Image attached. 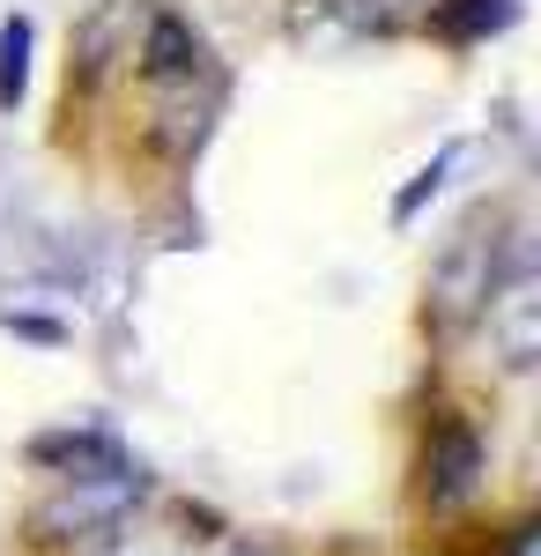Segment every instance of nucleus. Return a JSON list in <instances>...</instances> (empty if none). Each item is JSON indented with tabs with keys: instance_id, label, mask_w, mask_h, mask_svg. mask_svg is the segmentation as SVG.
Listing matches in <instances>:
<instances>
[{
	"instance_id": "423d86ee",
	"label": "nucleus",
	"mask_w": 541,
	"mask_h": 556,
	"mask_svg": "<svg viewBox=\"0 0 541 556\" xmlns=\"http://www.w3.org/2000/svg\"><path fill=\"white\" fill-rule=\"evenodd\" d=\"M23 52H30V30H23V23H8V38H0V97H15V89H23Z\"/></svg>"
},
{
	"instance_id": "39448f33",
	"label": "nucleus",
	"mask_w": 541,
	"mask_h": 556,
	"mask_svg": "<svg viewBox=\"0 0 541 556\" xmlns=\"http://www.w3.org/2000/svg\"><path fill=\"white\" fill-rule=\"evenodd\" d=\"M430 8L438 0H349V15L364 30H416V23H430Z\"/></svg>"
},
{
	"instance_id": "6e6552de",
	"label": "nucleus",
	"mask_w": 541,
	"mask_h": 556,
	"mask_svg": "<svg viewBox=\"0 0 541 556\" xmlns=\"http://www.w3.org/2000/svg\"><path fill=\"white\" fill-rule=\"evenodd\" d=\"M209 556H275V549H252V542H223V549H209Z\"/></svg>"
},
{
	"instance_id": "f257e3e1",
	"label": "nucleus",
	"mask_w": 541,
	"mask_h": 556,
	"mask_svg": "<svg viewBox=\"0 0 541 556\" xmlns=\"http://www.w3.org/2000/svg\"><path fill=\"white\" fill-rule=\"evenodd\" d=\"M134 75H141V97H149V134L164 156H186L201 134H209V112L223 104V75H215L209 45L186 15L171 8H149L141 15V45L126 52Z\"/></svg>"
},
{
	"instance_id": "7ed1b4c3",
	"label": "nucleus",
	"mask_w": 541,
	"mask_h": 556,
	"mask_svg": "<svg viewBox=\"0 0 541 556\" xmlns=\"http://www.w3.org/2000/svg\"><path fill=\"white\" fill-rule=\"evenodd\" d=\"M482 342L504 371H541V267L482 290Z\"/></svg>"
},
{
	"instance_id": "0eeeda50",
	"label": "nucleus",
	"mask_w": 541,
	"mask_h": 556,
	"mask_svg": "<svg viewBox=\"0 0 541 556\" xmlns=\"http://www.w3.org/2000/svg\"><path fill=\"white\" fill-rule=\"evenodd\" d=\"M75 556H164V549H149V542H134V534L119 527V534H104V542H83Z\"/></svg>"
},
{
	"instance_id": "20e7f679",
	"label": "nucleus",
	"mask_w": 541,
	"mask_h": 556,
	"mask_svg": "<svg viewBox=\"0 0 541 556\" xmlns=\"http://www.w3.org/2000/svg\"><path fill=\"white\" fill-rule=\"evenodd\" d=\"M475 482H482V430L467 416H453V408H438L430 438H423V497L460 505V497H475Z\"/></svg>"
},
{
	"instance_id": "1a4fd4ad",
	"label": "nucleus",
	"mask_w": 541,
	"mask_h": 556,
	"mask_svg": "<svg viewBox=\"0 0 541 556\" xmlns=\"http://www.w3.org/2000/svg\"><path fill=\"white\" fill-rule=\"evenodd\" d=\"M519 556H541V534H527V542H519Z\"/></svg>"
},
{
	"instance_id": "f03ea898",
	"label": "nucleus",
	"mask_w": 541,
	"mask_h": 556,
	"mask_svg": "<svg viewBox=\"0 0 541 556\" xmlns=\"http://www.w3.org/2000/svg\"><path fill=\"white\" fill-rule=\"evenodd\" d=\"M141 497H149V482L112 453V460H97V468L52 475V490H45L38 513H30V534H38V542H60V549H83V542L119 534Z\"/></svg>"
}]
</instances>
